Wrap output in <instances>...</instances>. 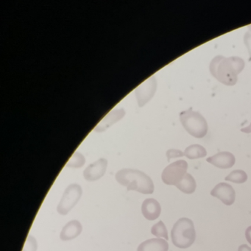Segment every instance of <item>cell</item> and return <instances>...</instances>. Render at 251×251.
<instances>
[{"label": "cell", "mask_w": 251, "mask_h": 251, "mask_svg": "<svg viewBox=\"0 0 251 251\" xmlns=\"http://www.w3.org/2000/svg\"><path fill=\"white\" fill-rule=\"evenodd\" d=\"M245 68V61L239 57L229 58L218 55L213 58L209 66L213 77L226 86H234L238 80V75Z\"/></svg>", "instance_id": "6da1fadb"}, {"label": "cell", "mask_w": 251, "mask_h": 251, "mask_svg": "<svg viewBox=\"0 0 251 251\" xmlns=\"http://www.w3.org/2000/svg\"><path fill=\"white\" fill-rule=\"evenodd\" d=\"M116 180L127 190L136 191L139 193L151 195L154 192L152 179L140 170L123 169L117 172Z\"/></svg>", "instance_id": "7a4b0ae2"}, {"label": "cell", "mask_w": 251, "mask_h": 251, "mask_svg": "<svg viewBox=\"0 0 251 251\" xmlns=\"http://www.w3.org/2000/svg\"><path fill=\"white\" fill-rule=\"evenodd\" d=\"M171 238L173 245L177 248L186 249L192 246L196 239L193 222L186 217L177 220L172 229Z\"/></svg>", "instance_id": "3957f363"}, {"label": "cell", "mask_w": 251, "mask_h": 251, "mask_svg": "<svg viewBox=\"0 0 251 251\" xmlns=\"http://www.w3.org/2000/svg\"><path fill=\"white\" fill-rule=\"evenodd\" d=\"M180 120L185 130L195 138L205 137L208 132V124L202 114L189 108L180 114Z\"/></svg>", "instance_id": "277c9868"}, {"label": "cell", "mask_w": 251, "mask_h": 251, "mask_svg": "<svg viewBox=\"0 0 251 251\" xmlns=\"http://www.w3.org/2000/svg\"><path fill=\"white\" fill-rule=\"evenodd\" d=\"M83 190L81 186L77 183L68 186L64 191L61 201L57 206V211L61 215H67L81 198Z\"/></svg>", "instance_id": "5b68a950"}, {"label": "cell", "mask_w": 251, "mask_h": 251, "mask_svg": "<svg viewBox=\"0 0 251 251\" xmlns=\"http://www.w3.org/2000/svg\"><path fill=\"white\" fill-rule=\"evenodd\" d=\"M187 170V162L184 160H179L164 169L161 179L165 184L176 186L186 176Z\"/></svg>", "instance_id": "8992f818"}, {"label": "cell", "mask_w": 251, "mask_h": 251, "mask_svg": "<svg viewBox=\"0 0 251 251\" xmlns=\"http://www.w3.org/2000/svg\"><path fill=\"white\" fill-rule=\"evenodd\" d=\"M211 195L220 200L226 205H231L236 198L234 189L227 183H218L211 190Z\"/></svg>", "instance_id": "52a82bcc"}, {"label": "cell", "mask_w": 251, "mask_h": 251, "mask_svg": "<svg viewBox=\"0 0 251 251\" xmlns=\"http://www.w3.org/2000/svg\"><path fill=\"white\" fill-rule=\"evenodd\" d=\"M107 165V160L100 158L86 167L83 172V177L88 181H96L104 176L106 171Z\"/></svg>", "instance_id": "ba28073f"}, {"label": "cell", "mask_w": 251, "mask_h": 251, "mask_svg": "<svg viewBox=\"0 0 251 251\" xmlns=\"http://www.w3.org/2000/svg\"><path fill=\"white\" fill-rule=\"evenodd\" d=\"M207 162L220 169L231 168L235 164L234 155L229 152H220L207 158Z\"/></svg>", "instance_id": "9c48e42d"}, {"label": "cell", "mask_w": 251, "mask_h": 251, "mask_svg": "<svg viewBox=\"0 0 251 251\" xmlns=\"http://www.w3.org/2000/svg\"><path fill=\"white\" fill-rule=\"evenodd\" d=\"M161 207L159 202L153 198H148L142 205V213L148 220H155L159 217Z\"/></svg>", "instance_id": "30bf717a"}, {"label": "cell", "mask_w": 251, "mask_h": 251, "mask_svg": "<svg viewBox=\"0 0 251 251\" xmlns=\"http://www.w3.org/2000/svg\"><path fill=\"white\" fill-rule=\"evenodd\" d=\"M83 230L81 223L78 220H72L64 226L60 238L63 241L73 240L79 236Z\"/></svg>", "instance_id": "8fae6325"}, {"label": "cell", "mask_w": 251, "mask_h": 251, "mask_svg": "<svg viewBox=\"0 0 251 251\" xmlns=\"http://www.w3.org/2000/svg\"><path fill=\"white\" fill-rule=\"evenodd\" d=\"M169 244L167 241L159 238L148 239L138 247L137 251H168Z\"/></svg>", "instance_id": "7c38bea8"}, {"label": "cell", "mask_w": 251, "mask_h": 251, "mask_svg": "<svg viewBox=\"0 0 251 251\" xmlns=\"http://www.w3.org/2000/svg\"><path fill=\"white\" fill-rule=\"evenodd\" d=\"M141 87L142 90L140 93H139V105L142 106L152 98L156 90V81L155 77H152L148 79L143 84L141 85Z\"/></svg>", "instance_id": "4fadbf2b"}, {"label": "cell", "mask_w": 251, "mask_h": 251, "mask_svg": "<svg viewBox=\"0 0 251 251\" xmlns=\"http://www.w3.org/2000/svg\"><path fill=\"white\" fill-rule=\"evenodd\" d=\"M176 187L185 194L194 193L196 190L197 183L192 175L186 173L181 181L176 185Z\"/></svg>", "instance_id": "5bb4252c"}, {"label": "cell", "mask_w": 251, "mask_h": 251, "mask_svg": "<svg viewBox=\"0 0 251 251\" xmlns=\"http://www.w3.org/2000/svg\"><path fill=\"white\" fill-rule=\"evenodd\" d=\"M205 148L200 145H192L186 148L184 155L189 159H198L206 156Z\"/></svg>", "instance_id": "9a60e30c"}, {"label": "cell", "mask_w": 251, "mask_h": 251, "mask_svg": "<svg viewBox=\"0 0 251 251\" xmlns=\"http://www.w3.org/2000/svg\"><path fill=\"white\" fill-rule=\"evenodd\" d=\"M225 180L235 183H244L248 180V176L243 170H233L227 177H226Z\"/></svg>", "instance_id": "2e32d148"}, {"label": "cell", "mask_w": 251, "mask_h": 251, "mask_svg": "<svg viewBox=\"0 0 251 251\" xmlns=\"http://www.w3.org/2000/svg\"><path fill=\"white\" fill-rule=\"evenodd\" d=\"M151 233L152 235L156 236V237L164 238L166 240H168V231H167V227L162 221H159L156 224L154 225L151 228Z\"/></svg>", "instance_id": "e0dca14e"}, {"label": "cell", "mask_w": 251, "mask_h": 251, "mask_svg": "<svg viewBox=\"0 0 251 251\" xmlns=\"http://www.w3.org/2000/svg\"><path fill=\"white\" fill-rule=\"evenodd\" d=\"M85 162H86V160H85L84 156L79 152H75L67 163V167L80 168L84 165Z\"/></svg>", "instance_id": "ac0fdd59"}, {"label": "cell", "mask_w": 251, "mask_h": 251, "mask_svg": "<svg viewBox=\"0 0 251 251\" xmlns=\"http://www.w3.org/2000/svg\"><path fill=\"white\" fill-rule=\"evenodd\" d=\"M38 244L34 236L29 235L26 239L25 244L23 251H37Z\"/></svg>", "instance_id": "d6986e66"}, {"label": "cell", "mask_w": 251, "mask_h": 251, "mask_svg": "<svg viewBox=\"0 0 251 251\" xmlns=\"http://www.w3.org/2000/svg\"><path fill=\"white\" fill-rule=\"evenodd\" d=\"M244 43H245L246 48H248L250 56L249 61H251V26L244 36Z\"/></svg>", "instance_id": "ffe728a7"}, {"label": "cell", "mask_w": 251, "mask_h": 251, "mask_svg": "<svg viewBox=\"0 0 251 251\" xmlns=\"http://www.w3.org/2000/svg\"><path fill=\"white\" fill-rule=\"evenodd\" d=\"M167 156L168 158V161L171 158H178V157L184 156V153L182 151H178V150H169L167 152Z\"/></svg>", "instance_id": "44dd1931"}, {"label": "cell", "mask_w": 251, "mask_h": 251, "mask_svg": "<svg viewBox=\"0 0 251 251\" xmlns=\"http://www.w3.org/2000/svg\"><path fill=\"white\" fill-rule=\"evenodd\" d=\"M245 237H246L248 242L251 245V226L247 228L246 231H245Z\"/></svg>", "instance_id": "7402d4cb"}, {"label": "cell", "mask_w": 251, "mask_h": 251, "mask_svg": "<svg viewBox=\"0 0 251 251\" xmlns=\"http://www.w3.org/2000/svg\"><path fill=\"white\" fill-rule=\"evenodd\" d=\"M238 251H251V248L248 245H242L238 248Z\"/></svg>", "instance_id": "603a6c76"}, {"label": "cell", "mask_w": 251, "mask_h": 251, "mask_svg": "<svg viewBox=\"0 0 251 251\" xmlns=\"http://www.w3.org/2000/svg\"><path fill=\"white\" fill-rule=\"evenodd\" d=\"M241 131L245 133H251V123L248 126V127H243L241 129Z\"/></svg>", "instance_id": "cb8c5ba5"}]
</instances>
